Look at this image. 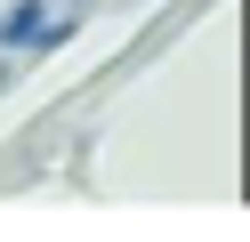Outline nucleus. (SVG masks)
I'll use <instances>...</instances> for the list:
<instances>
[{"label":"nucleus","instance_id":"1","mask_svg":"<svg viewBox=\"0 0 250 242\" xmlns=\"http://www.w3.org/2000/svg\"><path fill=\"white\" fill-rule=\"evenodd\" d=\"M49 8H57V0H8V8H0V48H24Z\"/></svg>","mask_w":250,"mask_h":242}]
</instances>
